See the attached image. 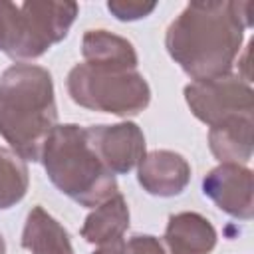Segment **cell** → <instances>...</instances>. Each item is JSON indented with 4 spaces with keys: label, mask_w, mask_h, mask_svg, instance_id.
Instances as JSON below:
<instances>
[{
    "label": "cell",
    "mask_w": 254,
    "mask_h": 254,
    "mask_svg": "<svg viewBox=\"0 0 254 254\" xmlns=\"http://www.w3.org/2000/svg\"><path fill=\"white\" fill-rule=\"evenodd\" d=\"M250 26L252 2H189L169 24L165 48L192 81L218 77L232 71Z\"/></svg>",
    "instance_id": "1"
},
{
    "label": "cell",
    "mask_w": 254,
    "mask_h": 254,
    "mask_svg": "<svg viewBox=\"0 0 254 254\" xmlns=\"http://www.w3.org/2000/svg\"><path fill=\"white\" fill-rule=\"evenodd\" d=\"M58 125L52 73L36 64H12L0 75V137L24 161L38 163Z\"/></svg>",
    "instance_id": "2"
},
{
    "label": "cell",
    "mask_w": 254,
    "mask_h": 254,
    "mask_svg": "<svg viewBox=\"0 0 254 254\" xmlns=\"http://www.w3.org/2000/svg\"><path fill=\"white\" fill-rule=\"evenodd\" d=\"M40 163L50 183L79 206L95 208L119 192L115 175L91 151L81 125H56L42 149Z\"/></svg>",
    "instance_id": "3"
},
{
    "label": "cell",
    "mask_w": 254,
    "mask_h": 254,
    "mask_svg": "<svg viewBox=\"0 0 254 254\" xmlns=\"http://www.w3.org/2000/svg\"><path fill=\"white\" fill-rule=\"evenodd\" d=\"M69 99L89 111L133 117L151 103V87L137 69H109L77 64L65 77Z\"/></svg>",
    "instance_id": "4"
},
{
    "label": "cell",
    "mask_w": 254,
    "mask_h": 254,
    "mask_svg": "<svg viewBox=\"0 0 254 254\" xmlns=\"http://www.w3.org/2000/svg\"><path fill=\"white\" fill-rule=\"evenodd\" d=\"M79 14L75 2L64 0H28L18 4L14 36L4 52L16 64L44 56L54 44H60Z\"/></svg>",
    "instance_id": "5"
},
{
    "label": "cell",
    "mask_w": 254,
    "mask_h": 254,
    "mask_svg": "<svg viewBox=\"0 0 254 254\" xmlns=\"http://www.w3.org/2000/svg\"><path fill=\"white\" fill-rule=\"evenodd\" d=\"M185 101L190 113L208 127L230 117L254 115V91L240 73H224L210 79H196L185 85Z\"/></svg>",
    "instance_id": "6"
},
{
    "label": "cell",
    "mask_w": 254,
    "mask_h": 254,
    "mask_svg": "<svg viewBox=\"0 0 254 254\" xmlns=\"http://www.w3.org/2000/svg\"><path fill=\"white\" fill-rule=\"evenodd\" d=\"M83 129L91 151L113 175H127L141 163L147 153L145 135L133 121L89 125Z\"/></svg>",
    "instance_id": "7"
},
{
    "label": "cell",
    "mask_w": 254,
    "mask_h": 254,
    "mask_svg": "<svg viewBox=\"0 0 254 254\" xmlns=\"http://www.w3.org/2000/svg\"><path fill=\"white\" fill-rule=\"evenodd\" d=\"M202 194L238 220L254 216V175L246 165L220 163L202 179Z\"/></svg>",
    "instance_id": "8"
},
{
    "label": "cell",
    "mask_w": 254,
    "mask_h": 254,
    "mask_svg": "<svg viewBox=\"0 0 254 254\" xmlns=\"http://www.w3.org/2000/svg\"><path fill=\"white\" fill-rule=\"evenodd\" d=\"M137 183L153 196H177L190 183V165L181 153L155 149L137 165Z\"/></svg>",
    "instance_id": "9"
},
{
    "label": "cell",
    "mask_w": 254,
    "mask_h": 254,
    "mask_svg": "<svg viewBox=\"0 0 254 254\" xmlns=\"http://www.w3.org/2000/svg\"><path fill=\"white\" fill-rule=\"evenodd\" d=\"M216 240V228L206 216L183 210L169 216L161 242L169 254H210Z\"/></svg>",
    "instance_id": "10"
},
{
    "label": "cell",
    "mask_w": 254,
    "mask_h": 254,
    "mask_svg": "<svg viewBox=\"0 0 254 254\" xmlns=\"http://www.w3.org/2000/svg\"><path fill=\"white\" fill-rule=\"evenodd\" d=\"M208 149L220 163L246 165L254 149L252 117H230L208 129Z\"/></svg>",
    "instance_id": "11"
},
{
    "label": "cell",
    "mask_w": 254,
    "mask_h": 254,
    "mask_svg": "<svg viewBox=\"0 0 254 254\" xmlns=\"http://www.w3.org/2000/svg\"><path fill=\"white\" fill-rule=\"evenodd\" d=\"M81 56L85 64L109 69H137L139 58L135 46L107 30H87L81 38Z\"/></svg>",
    "instance_id": "12"
},
{
    "label": "cell",
    "mask_w": 254,
    "mask_h": 254,
    "mask_svg": "<svg viewBox=\"0 0 254 254\" xmlns=\"http://www.w3.org/2000/svg\"><path fill=\"white\" fill-rule=\"evenodd\" d=\"M20 244L30 254H73L67 230L40 204L28 212Z\"/></svg>",
    "instance_id": "13"
},
{
    "label": "cell",
    "mask_w": 254,
    "mask_h": 254,
    "mask_svg": "<svg viewBox=\"0 0 254 254\" xmlns=\"http://www.w3.org/2000/svg\"><path fill=\"white\" fill-rule=\"evenodd\" d=\"M129 228V206L121 192L97 204L81 224V238L89 244L103 246L121 240Z\"/></svg>",
    "instance_id": "14"
},
{
    "label": "cell",
    "mask_w": 254,
    "mask_h": 254,
    "mask_svg": "<svg viewBox=\"0 0 254 254\" xmlns=\"http://www.w3.org/2000/svg\"><path fill=\"white\" fill-rule=\"evenodd\" d=\"M30 173L22 157L12 149L0 147V210L16 206L28 192Z\"/></svg>",
    "instance_id": "15"
},
{
    "label": "cell",
    "mask_w": 254,
    "mask_h": 254,
    "mask_svg": "<svg viewBox=\"0 0 254 254\" xmlns=\"http://www.w3.org/2000/svg\"><path fill=\"white\" fill-rule=\"evenodd\" d=\"M157 8V2H141V0H109L107 10L119 22H135L147 18Z\"/></svg>",
    "instance_id": "16"
},
{
    "label": "cell",
    "mask_w": 254,
    "mask_h": 254,
    "mask_svg": "<svg viewBox=\"0 0 254 254\" xmlns=\"http://www.w3.org/2000/svg\"><path fill=\"white\" fill-rule=\"evenodd\" d=\"M125 254H169L163 242L153 234H133L125 242Z\"/></svg>",
    "instance_id": "17"
},
{
    "label": "cell",
    "mask_w": 254,
    "mask_h": 254,
    "mask_svg": "<svg viewBox=\"0 0 254 254\" xmlns=\"http://www.w3.org/2000/svg\"><path fill=\"white\" fill-rule=\"evenodd\" d=\"M16 16H18V4L0 0V50L2 52H6L12 42Z\"/></svg>",
    "instance_id": "18"
},
{
    "label": "cell",
    "mask_w": 254,
    "mask_h": 254,
    "mask_svg": "<svg viewBox=\"0 0 254 254\" xmlns=\"http://www.w3.org/2000/svg\"><path fill=\"white\" fill-rule=\"evenodd\" d=\"M91 254H125V240H115V242H109V244H103L99 246L95 252Z\"/></svg>",
    "instance_id": "19"
},
{
    "label": "cell",
    "mask_w": 254,
    "mask_h": 254,
    "mask_svg": "<svg viewBox=\"0 0 254 254\" xmlns=\"http://www.w3.org/2000/svg\"><path fill=\"white\" fill-rule=\"evenodd\" d=\"M0 254H6V240L2 234H0Z\"/></svg>",
    "instance_id": "20"
}]
</instances>
